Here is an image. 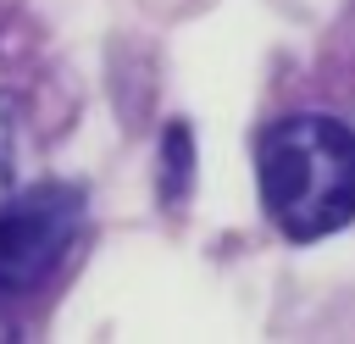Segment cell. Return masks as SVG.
I'll list each match as a JSON object with an SVG mask.
<instances>
[{"label": "cell", "instance_id": "cell-1", "mask_svg": "<svg viewBox=\"0 0 355 344\" xmlns=\"http://www.w3.org/2000/svg\"><path fill=\"white\" fill-rule=\"evenodd\" d=\"M261 205L288 239L338 233L355 216V139L333 117H283L255 144Z\"/></svg>", "mask_w": 355, "mask_h": 344}, {"label": "cell", "instance_id": "cell-3", "mask_svg": "<svg viewBox=\"0 0 355 344\" xmlns=\"http://www.w3.org/2000/svg\"><path fill=\"white\" fill-rule=\"evenodd\" d=\"M189 178H194L189 128H183V122H172V128H166V139H161V189H166V200H183Z\"/></svg>", "mask_w": 355, "mask_h": 344}, {"label": "cell", "instance_id": "cell-4", "mask_svg": "<svg viewBox=\"0 0 355 344\" xmlns=\"http://www.w3.org/2000/svg\"><path fill=\"white\" fill-rule=\"evenodd\" d=\"M11 172H17V111L0 94V194L11 189Z\"/></svg>", "mask_w": 355, "mask_h": 344}, {"label": "cell", "instance_id": "cell-2", "mask_svg": "<svg viewBox=\"0 0 355 344\" xmlns=\"http://www.w3.org/2000/svg\"><path fill=\"white\" fill-rule=\"evenodd\" d=\"M83 222V194L67 183H33L22 194H0V294H28L39 289L67 244L78 239Z\"/></svg>", "mask_w": 355, "mask_h": 344}]
</instances>
